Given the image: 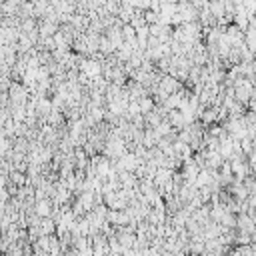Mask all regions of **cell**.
Instances as JSON below:
<instances>
[{
  "instance_id": "1",
  "label": "cell",
  "mask_w": 256,
  "mask_h": 256,
  "mask_svg": "<svg viewBox=\"0 0 256 256\" xmlns=\"http://www.w3.org/2000/svg\"><path fill=\"white\" fill-rule=\"evenodd\" d=\"M254 170H256V162H254Z\"/></svg>"
}]
</instances>
